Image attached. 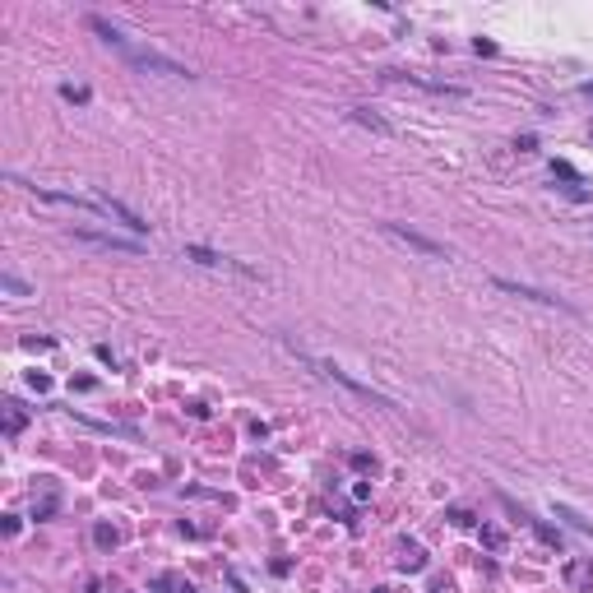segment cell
Wrapping results in <instances>:
<instances>
[{
	"mask_svg": "<svg viewBox=\"0 0 593 593\" xmlns=\"http://www.w3.org/2000/svg\"><path fill=\"white\" fill-rule=\"evenodd\" d=\"M125 51V60H130L134 70H144V75H167V79H191V70L186 65H177V60H167V56H158V51H148V46H134V42H125L121 46Z\"/></svg>",
	"mask_w": 593,
	"mask_h": 593,
	"instance_id": "1",
	"label": "cell"
},
{
	"mask_svg": "<svg viewBox=\"0 0 593 593\" xmlns=\"http://www.w3.org/2000/svg\"><path fill=\"white\" fill-rule=\"evenodd\" d=\"M315 371H320V376H329V381H334V385H343V390H352V394H357V399L376 403V408H390V413H394V408H399V403H394L390 394H381V390H371V385L352 381V376H347L343 366H320V362H315Z\"/></svg>",
	"mask_w": 593,
	"mask_h": 593,
	"instance_id": "2",
	"label": "cell"
},
{
	"mask_svg": "<svg viewBox=\"0 0 593 593\" xmlns=\"http://www.w3.org/2000/svg\"><path fill=\"white\" fill-rule=\"evenodd\" d=\"M186 260H195V264H204V269H227V274L255 279V269H250V264H241V260L223 255V250H209V246H186Z\"/></svg>",
	"mask_w": 593,
	"mask_h": 593,
	"instance_id": "3",
	"label": "cell"
},
{
	"mask_svg": "<svg viewBox=\"0 0 593 593\" xmlns=\"http://www.w3.org/2000/svg\"><path fill=\"white\" fill-rule=\"evenodd\" d=\"M381 227H385V236H394V241H403V246L422 250V255H431V260H449V250L440 246V241H431V236L413 232V227H403V223H381Z\"/></svg>",
	"mask_w": 593,
	"mask_h": 593,
	"instance_id": "4",
	"label": "cell"
},
{
	"mask_svg": "<svg viewBox=\"0 0 593 593\" xmlns=\"http://www.w3.org/2000/svg\"><path fill=\"white\" fill-rule=\"evenodd\" d=\"M501 292H510V297H524V302H537V306H556V311H570V302H561V297H551V292L542 288H528V283H515V279H492Z\"/></svg>",
	"mask_w": 593,
	"mask_h": 593,
	"instance_id": "5",
	"label": "cell"
},
{
	"mask_svg": "<svg viewBox=\"0 0 593 593\" xmlns=\"http://www.w3.org/2000/svg\"><path fill=\"white\" fill-rule=\"evenodd\" d=\"M75 241H89V246H102V250H125V255H139V241H125L116 232H93V227H75Z\"/></svg>",
	"mask_w": 593,
	"mask_h": 593,
	"instance_id": "6",
	"label": "cell"
},
{
	"mask_svg": "<svg viewBox=\"0 0 593 593\" xmlns=\"http://www.w3.org/2000/svg\"><path fill=\"white\" fill-rule=\"evenodd\" d=\"M98 204H102V213H107V218H116V223H121V227H130V232L134 236H139V232H144V218H139V213H134L130 209V204H121V200H112V195H107V191H102L98 195Z\"/></svg>",
	"mask_w": 593,
	"mask_h": 593,
	"instance_id": "7",
	"label": "cell"
},
{
	"mask_svg": "<svg viewBox=\"0 0 593 593\" xmlns=\"http://www.w3.org/2000/svg\"><path fill=\"white\" fill-rule=\"evenodd\" d=\"M566 584H570L575 593H593V561H584V556H575V561H566Z\"/></svg>",
	"mask_w": 593,
	"mask_h": 593,
	"instance_id": "8",
	"label": "cell"
},
{
	"mask_svg": "<svg viewBox=\"0 0 593 593\" xmlns=\"http://www.w3.org/2000/svg\"><path fill=\"white\" fill-rule=\"evenodd\" d=\"M556 519H566V524L575 528V533H584V537H593V519H584L580 510H570V505H561L556 501Z\"/></svg>",
	"mask_w": 593,
	"mask_h": 593,
	"instance_id": "9",
	"label": "cell"
},
{
	"mask_svg": "<svg viewBox=\"0 0 593 593\" xmlns=\"http://www.w3.org/2000/svg\"><path fill=\"white\" fill-rule=\"evenodd\" d=\"M89 28H93V33H102V42H112V46H125V42H130V37H121V28H112L102 14H89Z\"/></svg>",
	"mask_w": 593,
	"mask_h": 593,
	"instance_id": "10",
	"label": "cell"
},
{
	"mask_svg": "<svg viewBox=\"0 0 593 593\" xmlns=\"http://www.w3.org/2000/svg\"><path fill=\"white\" fill-rule=\"evenodd\" d=\"M23 426H28V413H23L19 403H5V436H19Z\"/></svg>",
	"mask_w": 593,
	"mask_h": 593,
	"instance_id": "11",
	"label": "cell"
},
{
	"mask_svg": "<svg viewBox=\"0 0 593 593\" xmlns=\"http://www.w3.org/2000/svg\"><path fill=\"white\" fill-rule=\"evenodd\" d=\"M347 116H352V121H357V125H371V130H376V134H390V121H381V116H376V112H366V107H352V112H347Z\"/></svg>",
	"mask_w": 593,
	"mask_h": 593,
	"instance_id": "12",
	"label": "cell"
},
{
	"mask_svg": "<svg viewBox=\"0 0 593 593\" xmlns=\"http://www.w3.org/2000/svg\"><path fill=\"white\" fill-rule=\"evenodd\" d=\"M93 542H98V547H102V551H112V547H116V542H121V533H116V528H112V524H93Z\"/></svg>",
	"mask_w": 593,
	"mask_h": 593,
	"instance_id": "13",
	"label": "cell"
},
{
	"mask_svg": "<svg viewBox=\"0 0 593 593\" xmlns=\"http://www.w3.org/2000/svg\"><path fill=\"white\" fill-rule=\"evenodd\" d=\"M60 510V496H42V501H33V519L42 524V519H51Z\"/></svg>",
	"mask_w": 593,
	"mask_h": 593,
	"instance_id": "14",
	"label": "cell"
},
{
	"mask_svg": "<svg viewBox=\"0 0 593 593\" xmlns=\"http://www.w3.org/2000/svg\"><path fill=\"white\" fill-rule=\"evenodd\" d=\"M0 288H5V292H14V297H28V283H23L19 274H10V269L0 274Z\"/></svg>",
	"mask_w": 593,
	"mask_h": 593,
	"instance_id": "15",
	"label": "cell"
},
{
	"mask_svg": "<svg viewBox=\"0 0 593 593\" xmlns=\"http://www.w3.org/2000/svg\"><path fill=\"white\" fill-rule=\"evenodd\" d=\"M399 566H403V570H422V566H426V556H422V547H403V556H399Z\"/></svg>",
	"mask_w": 593,
	"mask_h": 593,
	"instance_id": "16",
	"label": "cell"
},
{
	"mask_svg": "<svg viewBox=\"0 0 593 593\" xmlns=\"http://www.w3.org/2000/svg\"><path fill=\"white\" fill-rule=\"evenodd\" d=\"M60 98H70V102H89V89H79V84H60Z\"/></svg>",
	"mask_w": 593,
	"mask_h": 593,
	"instance_id": "17",
	"label": "cell"
},
{
	"mask_svg": "<svg viewBox=\"0 0 593 593\" xmlns=\"http://www.w3.org/2000/svg\"><path fill=\"white\" fill-rule=\"evenodd\" d=\"M482 542H487V547H505V533L501 528H482Z\"/></svg>",
	"mask_w": 593,
	"mask_h": 593,
	"instance_id": "18",
	"label": "cell"
},
{
	"mask_svg": "<svg viewBox=\"0 0 593 593\" xmlns=\"http://www.w3.org/2000/svg\"><path fill=\"white\" fill-rule=\"evenodd\" d=\"M28 385H33L37 394H46V390H51V376H42V371H33V376H28Z\"/></svg>",
	"mask_w": 593,
	"mask_h": 593,
	"instance_id": "19",
	"label": "cell"
}]
</instances>
